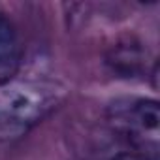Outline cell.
<instances>
[{"instance_id": "1", "label": "cell", "mask_w": 160, "mask_h": 160, "mask_svg": "<svg viewBox=\"0 0 160 160\" xmlns=\"http://www.w3.org/2000/svg\"><path fill=\"white\" fill-rule=\"evenodd\" d=\"M62 100V89L38 79L0 85V122L27 128L45 119Z\"/></svg>"}, {"instance_id": "3", "label": "cell", "mask_w": 160, "mask_h": 160, "mask_svg": "<svg viewBox=\"0 0 160 160\" xmlns=\"http://www.w3.org/2000/svg\"><path fill=\"white\" fill-rule=\"evenodd\" d=\"M19 40L13 25L8 17L0 13V85H6L15 77L19 70Z\"/></svg>"}, {"instance_id": "2", "label": "cell", "mask_w": 160, "mask_h": 160, "mask_svg": "<svg viewBox=\"0 0 160 160\" xmlns=\"http://www.w3.org/2000/svg\"><path fill=\"white\" fill-rule=\"evenodd\" d=\"M109 122L145 160H156L158 154V104L156 100L138 98L117 102L109 109Z\"/></svg>"}, {"instance_id": "4", "label": "cell", "mask_w": 160, "mask_h": 160, "mask_svg": "<svg viewBox=\"0 0 160 160\" xmlns=\"http://www.w3.org/2000/svg\"><path fill=\"white\" fill-rule=\"evenodd\" d=\"M145 60V53L141 49V45L138 42L130 40H122L117 45H113L111 53L108 55V62L113 68V72L121 73V75H136Z\"/></svg>"}, {"instance_id": "5", "label": "cell", "mask_w": 160, "mask_h": 160, "mask_svg": "<svg viewBox=\"0 0 160 160\" xmlns=\"http://www.w3.org/2000/svg\"><path fill=\"white\" fill-rule=\"evenodd\" d=\"M111 160H145V158L139 156V154H136V152H121V154L113 156Z\"/></svg>"}]
</instances>
